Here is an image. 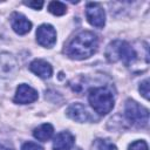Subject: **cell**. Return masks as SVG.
<instances>
[{"label":"cell","instance_id":"obj_18","mask_svg":"<svg viewBox=\"0 0 150 150\" xmlns=\"http://www.w3.org/2000/svg\"><path fill=\"white\" fill-rule=\"evenodd\" d=\"M21 150H43V148L41 145H39L38 143L34 142H26L22 144Z\"/></svg>","mask_w":150,"mask_h":150},{"label":"cell","instance_id":"obj_4","mask_svg":"<svg viewBox=\"0 0 150 150\" xmlns=\"http://www.w3.org/2000/svg\"><path fill=\"white\" fill-rule=\"evenodd\" d=\"M124 115L127 120L135 127H145L149 122V110L134 100H128L124 107Z\"/></svg>","mask_w":150,"mask_h":150},{"label":"cell","instance_id":"obj_13","mask_svg":"<svg viewBox=\"0 0 150 150\" xmlns=\"http://www.w3.org/2000/svg\"><path fill=\"white\" fill-rule=\"evenodd\" d=\"M53 134H54V128L50 123H43L33 130V136L41 142H47L48 139H50Z\"/></svg>","mask_w":150,"mask_h":150},{"label":"cell","instance_id":"obj_7","mask_svg":"<svg viewBox=\"0 0 150 150\" xmlns=\"http://www.w3.org/2000/svg\"><path fill=\"white\" fill-rule=\"evenodd\" d=\"M38 97H39V94L34 88H32L30 86L26 83H21L16 88L14 102L18 104H28V103H33L34 101H36Z\"/></svg>","mask_w":150,"mask_h":150},{"label":"cell","instance_id":"obj_16","mask_svg":"<svg viewBox=\"0 0 150 150\" xmlns=\"http://www.w3.org/2000/svg\"><path fill=\"white\" fill-rule=\"evenodd\" d=\"M128 150H149V149H148V144H146L145 141L138 139V141L132 142V143L129 145Z\"/></svg>","mask_w":150,"mask_h":150},{"label":"cell","instance_id":"obj_20","mask_svg":"<svg viewBox=\"0 0 150 150\" xmlns=\"http://www.w3.org/2000/svg\"><path fill=\"white\" fill-rule=\"evenodd\" d=\"M0 150H13V149L12 148H8V146H6V145H4V144L0 143Z\"/></svg>","mask_w":150,"mask_h":150},{"label":"cell","instance_id":"obj_19","mask_svg":"<svg viewBox=\"0 0 150 150\" xmlns=\"http://www.w3.org/2000/svg\"><path fill=\"white\" fill-rule=\"evenodd\" d=\"M23 4L28 7H32L33 9H38V11L41 9L42 6H43V1H38V0H35V1H25Z\"/></svg>","mask_w":150,"mask_h":150},{"label":"cell","instance_id":"obj_17","mask_svg":"<svg viewBox=\"0 0 150 150\" xmlns=\"http://www.w3.org/2000/svg\"><path fill=\"white\" fill-rule=\"evenodd\" d=\"M141 95L145 98V100H149V80L145 79L144 81H142L139 83V88H138Z\"/></svg>","mask_w":150,"mask_h":150},{"label":"cell","instance_id":"obj_5","mask_svg":"<svg viewBox=\"0 0 150 150\" xmlns=\"http://www.w3.org/2000/svg\"><path fill=\"white\" fill-rule=\"evenodd\" d=\"M86 18L88 22L96 27V28H103L105 23V13L102 6L97 2H89L86 7Z\"/></svg>","mask_w":150,"mask_h":150},{"label":"cell","instance_id":"obj_3","mask_svg":"<svg viewBox=\"0 0 150 150\" xmlns=\"http://www.w3.org/2000/svg\"><path fill=\"white\" fill-rule=\"evenodd\" d=\"M88 101L91 108L101 116L110 112L115 105V98L111 90L107 87H96L89 90Z\"/></svg>","mask_w":150,"mask_h":150},{"label":"cell","instance_id":"obj_9","mask_svg":"<svg viewBox=\"0 0 150 150\" xmlns=\"http://www.w3.org/2000/svg\"><path fill=\"white\" fill-rule=\"evenodd\" d=\"M11 26L13 30L19 35L27 34L32 28V22L21 13L14 12L11 15Z\"/></svg>","mask_w":150,"mask_h":150},{"label":"cell","instance_id":"obj_2","mask_svg":"<svg viewBox=\"0 0 150 150\" xmlns=\"http://www.w3.org/2000/svg\"><path fill=\"white\" fill-rule=\"evenodd\" d=\"M105 57L109 62L122 61L125 66H131L137 60V53L127 41L115 40L107 46Z\"/></svg>","mask_w":150,"mask_h":150},{"label":"cell","instance_id":"obj_8","mask_svg":"<svg viewBox=\"0 0 150 150\" xmlns=\"http://www.w3.org/2000/svg\"><path fill=\"white\" fill-rule=\"evenodd\" d=\"M18 70V61L9 53L0 54V79H6L13 76Z\"/></svg>","mask_w":150,"mask_h":150},{"label":"cell","instance_id":"obj_15","mask_svg":"<svg viewBox=\"0 0 150 150\" xmlns=\"http://www.w3.org/2000/svg\"><path fill=\"white\" fill-rule=\"evenodd\" d=\"M48 11L54 15H63L67 12V6L61 1H52L48 5Z\"/></svg>","mask_w":150,"mask_h":150},{"label":"cell","instance_id":"obj_14","mask_svg":"<svg viewBox=\"0 0 150 150\" xmlns=\"http://www.w3.org/2000/svg\"><path fill=\"white\" fill-rule=\"evenodd\" d=\"M91 149L93 150H117V148L114 143H111L110 141L104 139V138H96L93 142Z\"/></svg>","mask_w":150,"mask_h":150},{"label":"cell","instance_id":"obj_11","mask_svg":"<svg viewBox=\"0 0 150 150\" xmlns=\"http://www.w3.org/2000/svg\"><path fill=\"white\" fill-rule=\"evenodd\" d=\"M29 70L41 79H49L53 74V67L42 59H35L29 63Z\"/></svg>","mask_w":150,"mask_h":150},{"label":"cell","instance_id":"obj_10","mask_svg":"<svg viewBox=\"0 0 150 150\" xmlns=\"http://www.w3.org/2000/svg\"><path fill=\"white\" fill-rule=\"evenodd\" d=\"M66 115L69 118H71L73 121L80 122V123H84V122H87V121L90 120V115L87 111L86 107L83 104L79 103V102L70 104L67 108V110H66Z\"/></svg>","mask_w":150,"mask_h":150},{"label":"cell","instance_id":"obj_6","mask_svg":"<svg viewBox=\"0 0 150 150\" xmlns=\"http://www.w3.org/2000/svg\"><path fill=\"white\" fill-rule=\"evenodd\" d=\"M36 41L45 48H52L56 42V32L49 23H42L36 29Z\"/></svg>","mask_w":150,"mask_h":150},{"label":"cell","instance_id":"obj_12","mask_svg":"<svg viewBox=\"0 0 150 150\" xmlns=\"http://www.w3.org/2000/svg\"><path fill=\"white\" fill-rule=\"evenodd\" d=\"M74 142L75 137L69 131L59 132L53 141V150H70Z\"/></svg>","mask_w":150,"mask_h":150},{"label":"cell","instance_id":"obj_1","mask_svg":"<svg viewBox=\"0 0 150 150\" xmlns=\"http://www.w3.org/2000/svg\"><path fill=\"white\" fill-rule=\"evenodd\" d=\"M98 47L96 34L90 30H82L76 34L66 46L64 53L73 60H84L94 55Z\"/></svg>","mask_w":150,"mask_h":150}]
</instances>
